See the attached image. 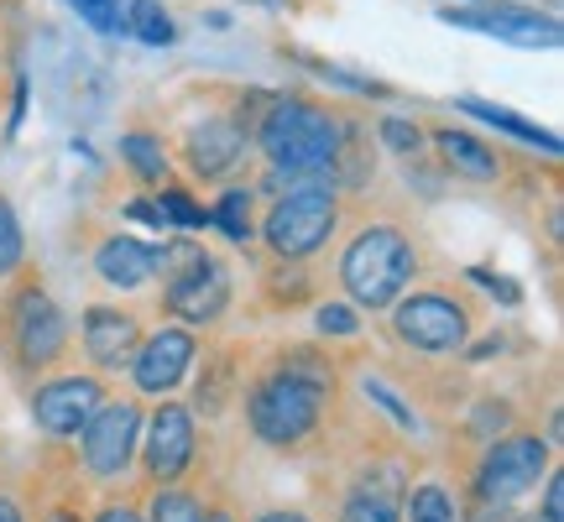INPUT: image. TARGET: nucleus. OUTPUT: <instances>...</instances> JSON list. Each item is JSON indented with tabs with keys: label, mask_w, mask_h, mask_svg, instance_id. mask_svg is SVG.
<instances>
[{
	"label": "nucleus",
	"mask_w": 564,
	"mask_h": 522,
	"mask_svg": "<svg viewBox=\"0 0 564 522\" xmlns=\"http://www.w3.org/2000/svg\"><path fill=\"white\" fill-rule=\"evenodd\" d=\"M329 387H335V366L324 361V356H314V350H288L278 371H272V377L251 392V402H246L257 439H267V444L308 439L314 423H319V413H324Z\"/></svg>",
	"instance_id": "obj_1"
},
{
	"label": "nucleus",
	"mask_w": 564,
	"mask_h": 522,
	"mask_svg": "<svg viewBox=\"0 0 564 522\" xmlns=\"http://www.w3.org/2000/svg\"><path fill=\"white\" fill-rule=\"evenodd\" d=\"M267 188L278 194L262 220V241L278 261L314 257L340 225V188L329 173H272Z\"/></svg>",
	"instance_id": "obj_2"
},
{
	"label": "nucleus",
	"mask_w": 564,
	"mask_h": 522,
	"mask_svg": "<svg viewBox=\"0 0 564 522\" xmlns=\"http://www.w3.org/2000/svg\"><path fill=\"white\" fill-rule=\"evenodd\" d=\"M340 137L345 121L314 100H272L257 126V146L272 162V173H329Z\"/></svg>",
	"instance_id": "obj_3"
},
{
	"label": "nucleus",
	"mask_w": 564,
	"mask_h": 522,
	"mask_svg": "<svg viewBox=\"0 0 564 522\" xmlns=\"http://www.w3.org/2000/svg\"><path fill=\"white\" fill-rule=\"evenodd\" d=\"M413 272H419V251H413V241H408L398 225H366L340 257L345 293H350V303H361V308L398 303L413 287Z\"/></svg>",
	"instance_id": "obj_4"
},
{
	"label": "nucleus",
	"mask_w": 564,
	"mask_h": 522,
	"mask_svg": "<svg viewBox=\"0 0 564 522\" xmlns=\"http://www.w3.org/2000/svg\"><path fill=\"white\" fill-rule=\"evenodd\" d=\"M392 329H398V340L423 350V356H444V350H460L465 345L470 314L449 293H413V298H398Z\"/></svg>",
	"instance_id": "obj_5"
},
{
	"label": "nucleus",
	"mask_w": 564,
	"mask_h": 522,
	"mask_svg": "<svg viewBox=\"0 0 564 522\" xmlns=\"http://www.w3.org/2000/svg\"><path fill=\"white\" fill-rule=\"evenodd\" d=\"M449 26L460 32H481V37H497V42H512V47H560L564 32L560 21L533 11V6H512V0H497V6H444L440 11Z\"/></svg>",
	"instance_id": "obj_6"
},
{
	"label": "nucleus",
	"mask_w": 564,
	"mask_h": 522,
	"mask_svg": "<svg viewBox=\"0 0 564 522\" xmlns=\"http://www.w3.org/2000/svg\"><path fill=\"white\" fill-rule=\"evenodd\" d=\"M549 470V444L533 439V434H518V439H497L486 449L481 476H476V491H481L486 507H507L518 502L528 486H539V476Z\"/></svg>",
	"instance_id": "obj_7"
},
{
	"label": "nucleus",
	"mask_w": 564,
	"mask_h": 522,
	"mask_svg": "<svg viewBox=\"0 0 564 522\" xmlns=\"http://www.w3.org/2000/svg\"><path fill=\"white\" fill-rule=\"evenodd\" d=\"M162 282H167V293H162L167 308L188 324H215L230 303V272L204 246L188 261H178L173 272H162Z\"/></svg>",
	"instance_id": "obj_8"
},
{
	"label": "nucleus",
	"mask_w": 564,
	"mask_h": 522,
	"mask_svg": "<svg viewBox=\"0 0 564 522\" xmlns=\"http://www.w3.org/2000/svg\"><path fill=\"white\" fill-rule=\"evenodd\" d=\"M11 345H17L21 366H47L63 356L68 345V319L58 314V303L47 298L42 287H26L17 303H11Z\"/></svg>",
	"instance_id": "obj_9"
},
{
	"label": "nucleus",
	"mask_w": 564,
	"mask_h": 522,
	"mask_svg": "<svg viewBox=\"0 0 564 522\" xmlns=\"http://www.w3.org/2000/svg\"><path fill=\"white\" fill-rule=\"evenodd\" d=\"M137 428H141V407L137 402H110L105 398L95 407V418L84 423V465L95 476H121L131 455H137Z\"/></svg>",
	"instance_id": "obj_10"
},
{
	"label": "nucleus",
	"mask_w": 564,
	"mask_h": 522,
	"mask_svg": "<svg viewBox=\"0 0 564 522\" xmlns=\"http://www.w3.org/2000/svg\"><path fill=\"white\" fill-rule=\"evenodd\" d=\"M100 402H105V387L95 377H63V382H47L32 398V418H37L42 434L68 439V434H79L84 423L95 418Z\"/></svg>",
	"instance_id": "obj_11"
},
{
	"label": "nucleus",
	"mask_w": 564,
	"mask_h": 522,
	"mask_svg": "<svg viewBox=\"0 0 564 522\" xmlns=\"http://www.w3.org/2000/svg\"><path fill=\"white\" fill-rule=\"evenodd\" d=\"M194 366V335L188 329H158L152 340L137 345L131 356V377L141 392H173Z\"/></svg>",
	"instance_id": "obj_12"
},
{
	"label": "nucleus",
	"mask_w": 564,
	"mask_h": 522,
	"mask_svg": "<svg viewBox=\"0 0 564 522\" xmlns=\"http://www.w3.org/2000/svg\"><path fill=\"white\" fill-rule=\"evenodd\" d=\"M188 167L199 178H230L246 162V126L236 116H209L204 126L188 131V146H183Z\"/></svg>",
	"instance_id": "obj_13"
},
{
	"label": "nucleus",
	"mask_w": 564,
	"mask_h": 522,
	"mask_svg": "<svg viewBox=\"0 0 564 522\" xmlns=\"http://www.w3.org/2000/svg\"><path fill=\"white\" fill-rule=\"evenodd\" d=\"M194 460V418L178 402H162L152 413V434H147V476L152 481H173Z\"/></svg>",
	"instance_id": "obj_14"
},
{
	"label": "nucleus",
	"mask_w": 564,
	"mask_h": 522,
	"mask_svg": "<svg viewBox=\"0 0 564 522\" xmlns=\"http://www.w3.org/2000/svg\"><path fill=\"white\" fill-rule=\"evenodd\" d=\"M137 345H141L137 314H121V308H89L84 314V350H89V361L100 371H126Z\"/></svg>",
	"instance_id": "obj_15"
},
{
	"label": "nucleus",
	"mask_w": 564,
	"mask_h": 522,
	"mask_svg": "<svg viewBox=\"0 0 564 522\" xmlns=\"http://www.w3.org/2000/svg\"><path fill=\"white\" fill-rule=\"evenodd\" d=\"M95 272H100V282L121 287V293H137V287L158 278V261H152V246L137 241V236H105L95 246Z\"/></svg>",
	"instance_id": "obj_16"
},
{
	"label": "nucleus",
	"mask_w": 564,
	"mask_h": 522,
	"mask_svg": "<svg viewBox=\"0 0 564 522\" xmlns=\"http://www.w3.org/2000/svg\"><path fill=\"white\" fill-rule=\"evenodd\" d=\"M434 146H440L444 167H449L455 178H470V183H497L502 178V152L486 146L481 137H470V131L440 126V131H434Z\"/></svg>",
	"instance_id": "obj_17"
},
{
	"label": "nucleus",
	"mask_w": 564,
	"mask_h": 522,
	"mask_svg": "<svg viewBox=\"0 0 564 522\" xmlns=\"http://www.w3.org/2000/svg\"><path fill=\"white\" fill-rule=\"evenodd\" d=\"M460 110H465V116H476V121H486V126H497V131H507V137L528 141V146H544L549 157H560V137H554V131H544V126L523 121V116H518V110H507V105H491V100H460Z\"/></svg>",
	"instance_id": "obj_18"
},
{
	"label": "nucleus",
	"mask_w": 564,
	"mask_h": 522,
	"mask_svg": "<svg viewBox=\"0 0 564 522\" xmlns=\"http://www.w3.org/2000/svg\"><path fill=\"white\" fill-rule=\"evenodd\" d=\"M209 225H220L230 241L246 246L251 230H257V194H251V188H225L220 204L209 209Z\"/></svg>",
	"instance_id": "obj_19"
},
{
	"label": "nucleus",
	"mask_w": 564,
	"mask_h": 522,
	"mask_svg": "<svg viewBox=\"0 0 564 522\" xmlns=\"http://www.w3.org/2000/svg\"><path fill=\"white\" fill-rule=\"evenodd\" d=\"M126 32L137 42H147V47H173V42H178V26H173V17L162 11L158 0H131Z\"/></svg>",
	"instance_id": "obj_20"
},
{
	"label": "nucleus",
	"mask_w": 564,
	"mask_h": 522,
	"mask_svg": "<svg viewBox=\"0 0 564 522\" xmlns=\"http://www.w3.org/2000/svg\"><path fill=\"white\" fill-rule=\"evenodd\" d=\"M121 157H126V167H131L137 178H147V183L167 178V152H162V141L152 137V131H126V137H121Z\"/></svg>",
	"instance_id": "obj_21"
},
{
	"label": "nucleus",
	"mask_w": 564,
	"mask_h": 522,
	"mask_svg": "<svg viewBox=\"0 0 564 522\" xmlns=\"http://www.w3.org/2000/svg\"><path fill=\"white\" fill-rule=\"evenodd\" d=\"M408 522H465V512L444 486H419L408 497Z\"/></svg>",
	"instance_id": "obj_22"
},
{
	"label": "nucleus",
	"mask_w": 564,
	"mask_h": 522,
	"mask_svg": "<svg viewBox=\"0 0 564 522\" xmlns=\"http://www.w3.org/2000/svg\"><path fill=\"white\" fill-rule=\"evenodd\" d=\"M158 204H162V215H167V225H178V230H204L209 225V209L194 204L188 188H162Z\"/></svg>",
	"instance_id": "obj_23"
},
{
	"label": "nucleus",
	"mask_w": 564,
	"mask_h": 522,
	"mask_svg": "<svg viewBox=\"0 0 564 522\" xmlns=\"http://www.w3.org/2000/svg\"><path fill=\"white\" fill-rule=\"evenodd\" d=\"M74 11H79L100 37H126V11L121 0H74Z\"/></svg>",
	"instance_id": "obj_24"
},
{
	"label": "nucleus",
	"mask_w": 564,
	"mask_h": 522,
	"mask_svg": "<svg viewBox=\"0 0 564 522\" xmlns=\"http://www.w3.org/2000/svg\"><path fill=\"white\" fill-rule=\"evenodd\" d=\"M204 502L194 491H158L152 497V522H199Z\"/></svg>",
	"instance_id": "obj_25"
},
{
	"label": "nucleus",
	"mask_w": 564,
	"mask_h": 522,
	"mask_svg": "<svg viewBox=\"0 0 564 522\" xmlns=\"http://www.w3.org/2000/svg\"><path fill=\"white\" fill-rule=\"evenodd\" d=\"M377 137L398 152V157H419V146H423V131L413 121H403V116H382V126H377Z\"/></svg>",
	"instance_id": "obj_26"
},
{
	"label": "nucleus",
	"mask_w": 564,
	"mask_h": 522,
	"mask_svg": "<svg viewBox=\"0 0 564 522\" xmlns=\"http://www.w3.org/2000/svg\"><path fill=\"white\" fill-rule=\"evenodd\" d=\"M366 398L371 402H382L387 413H392V418L403 423V428H419V418H413V407H408L403 398H398V392H392V387L382 382V377H366Z\"/></svg>",
	"instance_id": "obj_27"
},
{
	"label": "nucleus",
	"mask_w": 564,
	"mask_h": 522,
	"mask_svg": "<svg viewBox=\"0 0 564 522\" xmlns=\"http://www.w3.org/2000/svg\"><path fill=\"white\" fill-rule=\"evenodd\" d=\"M361 319H356V308H345V303H324L319 308V335H356Z\"/></svg>",
	"instance_id": "obj_28"
},
{
	"label": "nucleus",
	"mask_w": 564,
	"mask_h": 522,
	"mask_svg": "<svg viewBox=\"0 0 564 522\" xmlns=\"http://www.w3.org/2000/svg\"><path fill=\"white\" fill-rule=\"evenodd\" d=\"M544 518H549V522H564V476H560V470L549 476V491H544Z\"/></svg>",
	"instance_id": "obj_29"
},
{
	"label": "nucleus",
	"mask_w": 564,
	"mask_h": 522,
	"mask_svg": "<svg viewBox=\"0 0 564 522\" xmlns=\"http://www.w3.org/2000/svg\"><path fill=\"white\" fill-rule=\"evenodd\" d=\"M470 278L481 282V287H491V293H497L502 303H523V293H518V287H512L507 278H486V272H470Z\"/></svg>",
	"instance_id": "obj_30"
},
{
	"label": "nucleus",
	"mask_w": 564,
	"mask_h": 522,
	"mask_svg": "<svg viewBox=\"0 0 564 522\" xmlns=\"http://www.w3.org/2000/svg\"><path fill=\"white\" fill-rule=\"evenodd\" d=\"M100 522H141L131 507H110V512H100Z\"/></svg>",
	"instance_id": "obj_31"
},
{
	"label": "nucleus",
	"mask_w": 564,
	"mask_h": 522,
	"mask_svg": "<svg viewBox=\"0 0 564 522\" xmlns=\"http://www.w3.org/2000/svg\"><path fill=\"white\" fill-rule=\"evenodd\" d=\"M0 522H21V507L11 497H0Z\"/></svg>",
	"instance_id": "obj_32"
},
{
	"label": "nucleus",
	"mask_w": 564,
	"mask_h": 522,
	"mask_svg": "<svg viewBox=\"0 0 564 522\" xmlns=\"http://www.w3.org/2000/svg\"><path fill=\"white\" fill-rule=\"evenodd\" d=\"M257 522H308V518H299V512H267V518H257Z\"/></svg>",
	"instance_id": "obj_33"
},
{
	"label": "nucleus",
	"mask_w": 564,
	"mask_h": 522,
	"mask_svg": "<svg viewBox=\"0 0 564 522\" xmlns=\"http://www.w3.org/2000/svg\"><path fill=\"white\" fill-rule=\"evenodd\" d=\"M199 522H230V518H225V512H204Z\"/></svg>",
	"instance_id": "obj_34"
},
{
	"label": "nucleus",
	"mask_w": 564,
	"mask_h": 522,
	"mask_svg": "<svg viewBox=\"0 0 564 522\" xmlns=\"http://www.w3.org/2000/svg\"><path fill=\"white\" fill-rule=\"evenodd\" d=\"M6 209H11V204H6V199H0V215H6Z\"/></svg>",
	"instance_id": "obj_35"
},
{
	"label": "nucleus",
	"mask_w": 564,
	"mask_h": 522,
	"mask_svg": "<svg viewBox=\"0 0 564 522\" xmlns=\"http://www.w3.org/2000/svg\"><path fill=\"white\" fill-rule=\"evenodd\" d=\"M523 522H549V518H523Z\"/></svg>",
	"instance_id": "obj_36"
}]
</instances>
